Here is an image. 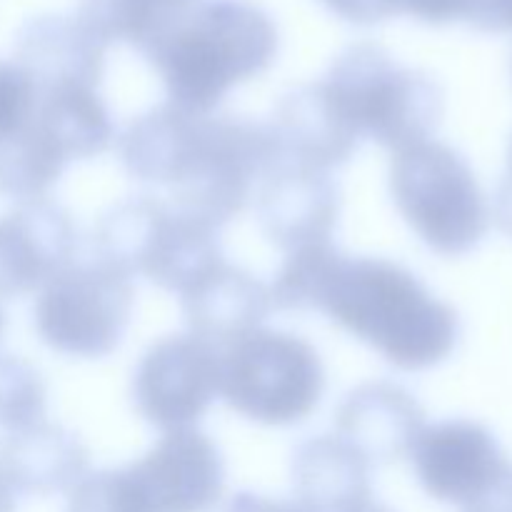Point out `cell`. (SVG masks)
<instances>
[{"label":"cell","instance_id":"12","mask_svg":"<svg viewBox=\"0 0 512 512\" xmlns=\"http://www.w3.org/2000/svg\"><path fill=\"white\" fill-rule=\"evenodd\" d=\"M75 225L50 200H28L0 215V298H20L45 288L73 263Z\"/></svg>","mask_w":512,"mask_h":512},{"label":"cell","instance_id":"10","mask_svg":"<svg viewBox=\"0 0 512 512\" xmlns=\"http://www.w3.org/2000/svg\"><path fill=\"white\" fill-rule=\"evenodd\" d=\"M410 458L425 493L458 508L483 493L510 463L485 425L463 418L423 428Z\"/></svg>","mask_w":512,"mask_h":512},{"label":"cell","instance_id":"9","mask_svg":"<svg viewBox=\"0 0 512 512\" xmlns=\"http://www.w3.org/2000/svg\"><path fill=\"white\" fill-rule=\"evenodd\" d=\"M218 393L220 353L195 335L160 340L135 370V408L163 433L193 428Z\"/></svg>","mask_w":512,"mask_h":512},{"label":"cell","instance_id":"28","mask_svg":"<svg viewBox=\"0 0 512 512\" xmlns=\"http://www.w3.org/2000/svg\"><path fill=\"white\" fill-rule=\"evenodd\" d=\"M460 512H512V463L505 465L498 478L465 503Z\"/></svg>","mask_w":512,"mask_h":512},{"label":"cell","instance_id":"21","mask_svg":"<svg viewBox=\"0 0 512 512\" xmlns=\"http://www.w3.org/2000/svg\"><path fill=\"white\" fill-rule=\"evenodd\" d=\"M68 163L53 135L25 115L18 128L0 135V195L20 203L45 198Z\"/></svg>","mask_w":512,"mask_h":512},{"label":"cell","instance_id":"27","mask_svg":"<svg viewBox=\"0 0 512 512\" xmlns=\"http://www.w3.org/2000/svg\"><path fill=\"white\" fill-rule=\"evenodd\" d=\"M463 20L483 33H512V0H468Z\"/></svg>","mask_w":512,"mask_h":512},{"label":"cell","instance_id":"24","mask_svg":"<svg viewBox=\"0 0 512 512\" xmlns=\"http://www.w3.org/2000/svg\"><path fill=\"white\" fill-rule=\"evenodd\" d=\"M45 390L38 370L23 358H0V428L23 430L45 420Z\"/></svg>","mask_w":512,"mask_h":512},{"label":"cell","instance_id":"5","mask_svg":"<svg viewBox=\"0 0 512 512\" xmlns=\"http://www.w3.org/2000/svg\"><path fill=\"white\" fill-rule=\"evenodd\" d=\"M390 190L405 223L435 253L460 258L483 243L488 200L468 160L450 145L425 140L395 153Z\"/></svg>","mask_w":512,"mask_h":512},{"label":"cell","instance_id":"11","mask_svg":"<svg viewBox=\"0 0 512 512\" xmlns=\"http://www.w3.org/2000/svg\"><path fill=\"white\" fill-rule=\"evenodd\" d=\"M260 228L285 253L330 243L340 218V188L325 170L275 158L258 195Z\"/></svg>","mask_w":512,"mask_h":512},{"label":"cell","instance_id":"6","mask_svg":"<svg viewBox=\"0 0 512 512\" xmlns=\"http://www.w3.org/2000/svg\"><path fill=\"white\" fill-rule=\"evenodd\" d=\"M275 158L278 150L268 125L200 115L170 185V205L220 230L243 213L255 183L263 180Z\"/></svg>","mask_w":512,"mask_h":512},{"label":"cell","instance_id":"8","mask_svg":"<svg viewBox=\"0 0 512 512\" xmlns=\"http://www.w3.org/2000/svg\"><path fill=\"white\" fill-rule=\"evenodd\" d=\"M133 298L130 275L93 255L45 285L35 303V330L48 348L70 358H105L123 343Z\"/></svg>","mask_w":512,"mask_h":512},{"label":"cell","instance_id":"23","mask_svg":"<svg viewBox=\"0 0 512 512\" xmlns=\"http://www.w3.org/2000/svg\"><path fill=\"white\" fill-rule=\"evenodd\" d=\"M343 255L333 243L308 245L288 253L283 268L275 275V283L270 285L275 308L318 310Z\"/></svg>","mask_w":512,"mask_h":512},{"label":"cell","instance_id":"17","mask_svg":"<svg viewBox=\"0 0 512 512\" xmlns=\"http://www.w3.org/2000/svg\"><path fill=\"white\" fill-rule=\"evenodd\" d=\"M273 308L270 288L248 270L223 263L183 295L190 335L213 348H225L260 330Z\"/></svg>","mask_w":512,"mask_h":512},{"label":"cell","instance_id":"19","mask_svg":"<svg viewBox=\"0 0 512 512\" xmlns=\"http://www.w3.org/2000/svg\"><path fill=\"white\" fill-rule=\"evenodd\" d=\"M223 263L218 230L163 203L150 228L138 275L158 288L185 295Z\"/></svg>","mask_w":512,"mask_h":512},{"label":"cell","instance_id":"30","mask_svg":"<svg viewBox=\"0 0 512 512\" xmlns=\"http://www.w3.org/2000/svg\"><path fill=\"white\" fill-rule=\"evenodd\" d=\"M225 512H305L298 503H290V500H275L265 498V495L255 493H238L228 503Z\"/></svg>","mask_w":512,"mask_h":512},{"label":"cell","instance_id":"4","mask_svg":"<svg viewBox=\"0 0 512 512\" xmlns=\"http://www.w3.org/2000/svg\"><path fill=\"white\" fill-rule=\"evenodd\" d=\"M323 85L360 140L370 138L395 153L433 138L445 113L443 88L375 43L343 50Z\"/></svg>","mask_w":512,"mask_h":512},{"label":"cell","instance_id":"22","mask_svg":"<svg viewBox=\"0 0 512 512\" xmlns=\"http://www.w3.org/2000/svg\"><path fill=\"white\" fill-rule=\"evenodd\" d=\"M195 3L200 0H80L78 20L100 43H130L145 53Z\"/></svg>","mask_w":512,"mask_h":512},{"label":"cell","instance_id":"7","mask_svg":"<svg viewBox=\"0 0 512 512\" xmlns=\"http://www.w3.org/2000/svg\"><path fill=\"white\" fill-rule=\"evenodd\" d=\"M323 390L320 355L290 333L255 330L220 355V395L255 423H303L318 408Z\"/></svg>","mask_w":512,"mask_h":512},{"label":"cell","instance_id":"18","mask_svg":"<svg viewBox=\"0 0 512 512\" xmlns=\"http://www.w3.org/2000/svg\"><path fill=\"white\" fill-rule=\"evenodd\" d=\"M373 465L338 435H318L295 450V503L305 512H353L373 500Z\"/></svg>","mask_w":512,"mask_h":512},{"label":"cell","instance_id":"3","mask_svg":"<svg viewBox=\"0 0 512 512\" xmlns=\"http://www.w3.org/2000/svg\"><path fill=\"white\" fill-rule=\"evenodd\" d=\"M225 490L220 450L198 430H175L135 463L90 473L68 512H210Z\"/></svg>","mask_w":512,"mask_h":512},{"label":"cell","instance_id":"29","mask_svg":"<svg viewBox=\"0 0 512 512\" xmlns=\"http://www.w3.org/2000/svg\"><path fill=\"white\" fill-rule=\"evenodd\" d=\"M338 18L353 25H375L388 18L383 0H323Z\"/></svg>","mask_w":512,"mask_h":512},{"label":"cell","instance_id":"1","mask_svg":"<svg viewBox=\"0 0 512 512\" xmlns=\"http://www.w3.org/2000/svg\"><path fill=\"white\" fill-rule=\"evenodd\" d=\"M318 310L408 373L448 360L460 338L458 313L383 258L343 255Z\"/></svg>","mask_w":512,"mask_h":512},{"label":"cell","instance_id":"15","mask_svg":"<svg viewBox=\"0 0 512 512\" xmlns=\"http://www.w3.org/2000/svg\"><path fill=\"white\" fill-rule=\"evenodd\" d=\"M105 43H100L78 18L40 15L18 38L15 68L30 90L85 85L98 88L103 78Z\"/></svg>","mask_w":512,"mask_h":512},{"label":"cell","instance_id":"25","mask_svg":"<svg viewBox=\"0 0 512 512\" xmlns=\"http://www.w3.org/2000/svg\"><path fill=\"white\" fill-rule=\"evenodd\" d=\"M30 110V85L15 65L0 63V135L10 133Z\"/></svg>","mask_w":512,"mask_h":512},{"label":"cell","instance_id":"2","mask_svg":"<svg viewBox=\"0 0 512 512\" xmlns=\"http://www.w3.org/2000/svg\"><path fill=\"white\" fill-rule=\"evenodd\" d=\"M278 30L248 0H200L145 55L175 108L210 115L220 100L275 60Z\"/></svg>","mask_w":512,"mask_h":512},{"label":"cell","instance_id":"34","mask_svg":"<svg viewBox=\"0 0 512 512\" xmlns=\"http://www.w3.org/2000/svg\"><path fill=\"white\" fill-rule=\"evenodd\" d=\"M3 333H5V315L3 310H0V340H3Z\"/></svg>","mask_w":512,"mask_h":512},{"label":"cell","instance_id":"33","mask_svg":"<svg viewBox=\"0 0 512 512\" xmlns=\"http://www.w3.org/2000/svg\"><path fill=\"white\" fill-rule=\"evenodd\" d=\"M353 512H395L393 508H388V505H383V503H378V500H368V503L365 505H360V508H355Z\"/></svg>","mask_w":512,"mask_h":512},{"label":"cell","instance_id":"26","mask_svg":"<svg viewBox=\"0 0 512 512\" xmlns=\"http://www.w3.org/2000/svg\"><path fill=\"white\" fill-rule=\"evenodd\" d=\"M468 0H383L388 18L393 15H410L430 25H445L453 20H463Z\"/></svg>","mask_w":512,"mask_h":512},{"label":"cell","instance_id":"14","mask_svg":"<svg viewBox=\"0 0 512 512\" xmlns=\"http://www.w3.org/2000/svg\"><path fill=\"white\" fill-rule=\"evenodd\" d=\"M268 128L280 160L325 173L348 163L360 148V135L333 103L323 80L285 95Z\"/></svg>","mask_w":512,"mask_h":512},{"label":"cell","instance_id":"16","mask_svg":"<svg viewBox=\"0 0 512 512\" xmlns=\"http://www.w3.org/2000/svg\"><path fill=\"white\" fill-rule=\"evenodd\" d=\"M88 475V448L60 425L35 423L0 445V483L13 495L70 493Z\"/></svg>","mask_w":512,"mask_h":512},{"label":"cell","instance_id":"13","mask_svg":"<svg viewBox=\"0 0 512 512\" xmlns=\"http://www.w3.org/2000/svg\"><path fill=\"white\" fill-rule=\"evenodd\" d=\"M335 428L338 438L375 468L410 458L425 428V413L405 388L375 380L345 395L335 413Z\"/></svg>","mask_w":512,"mask_h":512},{"label":"cell","instance_id":"31","mask_svg":"<svg viewBox=\"0 0 512 512\" xmlns=\"http://www.w3.org/2000/svg\"><path fill=\"white\" fill-rule=\"evenodd\" d=\"M495 223L508 238H512V143L508 153V175L503 178L498 195H495Z\"/></svg>","mask_w":512,"mask_h":512},{"label":"cell","instance_id":"20","mask_svg":"<svg viewBox=\"0 0 512 512\" xmlns=\"http://www.w3.org/2000/svg\"><path fill=\"white\" fill-rule=\"evenodd\" d=\"M198 118V113L165 103L133 120L120 140V158L130 178L170 188L188 153Z\"/></svg>","mask_w":512,"mask_h":512},{"label":"cell","instance_id":"32","mask_svg":"<svg viewBox=\"0 0 512 512\" xmlns=\"http://www.w3.org/2000/svg\"><path fill=\"white\" fill-rule=\"evenodd\" d=\"M0 512H15L13 493L3 483H0Z\"/></svg>","mask_w":512,"mask_h":512}]
</instances>
